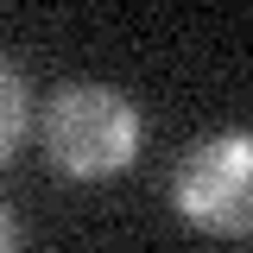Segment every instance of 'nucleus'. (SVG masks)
I'll use <instances>...</instances> for the list:
<instances>
[{"label":"nucleus","instance_id":"obj_2","mask_svg":"<svg viewBox=\"0 0 253 253\" xmlns=\"http://www.w3.org/2000/svg\"><path fill=\"white\" fill-rule=\"evenodd\" d=\"M171 203L190 228L253 241V133H209L196 139L171 177Z\"/></svg>","mask_w":253,"mask_h":253},{"label":"nucleus","instance_id":"obj_4","mask_svg":"<svg viewBox=\"0 0 253 253\" xmlns=\"http://www.w3.org/2000/svg\"><path fill=\"white\" fill-rule=\"evenodd\" d=\"M0 253H19V228H13L6 209H0Z\"/></svg>","mask_w":253,"mask_h":253},{"label":"nucleus","instance_id":"obj_3","mask_svg":"<svg viewBox=\"0 0 253 253\" xmlns=\"http://www.w3.org/2000/svg\"><path fill=\"white\" fill-rule=\"evenodd\" d=\"M26 139V76L0 57V158Z\"/></svg>","mask_w":253,"mask_h":253},{"label":"nucleus","instance_id":"obj_1","mask_svg":"<svg viewBox=\"0 0 253 253\" xmlns=\"http://www.w3.org/2000/svg\"><path fill=\"white\" fill-rule=\"evenodd\" d=\"M44 158L57 165L63 177H114L133 165L139 152V108L108 83H70L44 101V121H38Z\"/></svg>","mask_w":253,"mask_h":253}]
</instances>
